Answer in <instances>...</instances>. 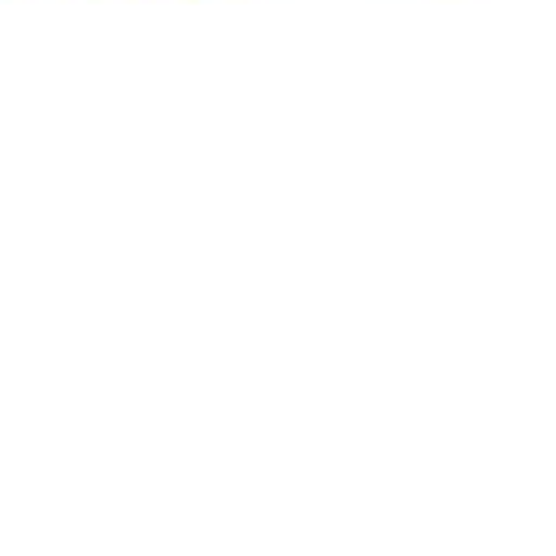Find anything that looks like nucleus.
<instances>
[]
</instances>
